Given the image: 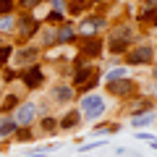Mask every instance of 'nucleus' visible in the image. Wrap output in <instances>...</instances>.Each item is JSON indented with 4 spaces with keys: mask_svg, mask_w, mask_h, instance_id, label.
Instances as JSON below:
<instances>
[{
    "mask_svg": "<svg viewBox=\"0 0 157 157\" xmlns=\"http://www.w3.org/2000/svg\"><path fill=\"white\" fill-rule=\"evenodd\" d=\"M105 92L118 97V100H134V97H139V84L128 76V78H118V81L105 84Z\"/></svg>",
    "mask_w": 157,
    "mask_h": 157,
    "instance_id": "nucleus-3",
    "label": "nucleus"
},
{
    "mask_svg": "<svg viewBox=\"0 0 157 157\" xmlns=\"http://www.w3.org/2000/svg\"><path fill=\"white\" fill-rule=\"evenodd\" d=\"M55 37H58V45H71V42H76V39H78V32H76L73 24H66V21H63L60 26L55 29Z\"/></svg>",
    "mask_w": 157,
    "mask_h": 157,
    "instance_id": "nucleus-13",
    "label": "nucleus"
},
{
    "mask_svg": "<svg viewBox=\"0 0 157 157\" xmlns=\"http://www.w3.org/2000/svg\"><path fill=\"white\" fill-rule=\"evenodd\" d=\"M18 131V126L13 123V118H0V139H8Z\"/></svg>",
    "mask_w": 157,
    "mask_h": 157,
    "instance_id": "nucleus-22",
    "label": "nucleus"
},
{
    "mask_svg": "<svg viewBox=\"0 0 157 157\" xmlns=\"http://www.w3.org/2000/svg\"><path fill=\"white\" fill-rule=\"evenodd\" d=\"M155 16H157V3L155 0H141L139 21H155Z\"/></svg>",
    "mask_w": 157,
    "mask_h": 157,
    "instance_id": "nucleus-19",
    "label": "nucleus"
},
{
    "mask_svg": "<svg viewBox=\"0 0 157 157\" xmlns=\"http://www.w3.org/2000/svg\"><path fill=\"white\" fill-rule=\"evenodd\" d=\"M73 97H76V92H73L71 84L58 81V84L50 86V102H52V105H71Z\"/></svg>",
    "mask_w": 157,
    "mask_h": 157,
    "instance_id": "nucleus-11",
    "label": "nucleus"
},
{
    "mask_svg": "<svg viewBox=\"0 0 157 157\" xmlns=\"http://www.w3.org/2000/svg\"><path fill=\"white\" fill-rule=\"evenodd\" d=\"M39 52H42V47H37V45H24L18 52H13L11 55V60L18 66V71L21 68H29V66H34V63L39 60Z\"/></svg>",
    "mask_w": 157,
    "mask_h": 157,
    "instance_id": "nucleus-9",
    "label": "nucleus"
},
{
    "mask_svg": "<svg viewBox=\"0 0 157 157\" xmlns=\"http://www.w3.org/2000/svg\"><path fill=\"white\" fill-rule=\"evenodd\" d=\"M149 144H152V149H157V139H155V136L149 139Z\"/></svg>",
    "mask_w": 157,
    "mask_h": 157,
    "instance_id": "nucleus-34",
    "label": "nucleus"
},
{
    "mask_svg": "<svg viewBox=\"0 0 157 157\" xmlns=\"http://www.w3.org/2000/svg\"><path fill=\"white\" fill-rule=\"evenodd\" d=\"M42 3H45V0H21V8L24 11H34V8L42 6Z\"/></svg>",
    "mask_w": 157,
    "mask_h": 157,
    "instance_id": "nucleus-31",
    "label": "nucleus"
},
{
    "mask_svg": "<svg viewBox=\"0 0 157 157\" xmlns=\"http://www.w3.org/2000/svg\"><path fill=\"white\" fill-rule=\"evenodd\" d=\"M16 29L21 32V42H29V39L42 29V21H39L32 11H24L21 18H16Z\"/></svg>",
    "mask_w": 157,
    "mask_h": 157,
    "instance_id": "nucleus-8",
    "label": "nucleus"
},
{
    "mask_svg": "<svg viewBox=\"0 0 157 157\" xmlns=\"http://www.w3.org/2000/svg\"><path fill=\"white\" fill-rule=\"evenodd\" d=\"M52 11H63L66 13V0H52Z\"/></svg>",
    "mask_w": 157,
    "mask_h": 157,
    "instance_id": "nucleus-33",
    "label": "nucleus"
},
{
    "mask_svg": "<svg viewBox=\"0 0 157 157\" xmlns=\"http://www.w3.org/2000/svg\"><path fill=\"white\" fill-rule=\"evenodd\" d=\"M21 97L18 92H8L6 97H3V102H0V115H8V113H13L18 105H21Z\"/></svg>",
    "mask_w": 157,
    "mask_h": 157,
    "instance_id": "nucleus-15",
    "label": "nucleus"
},
{
    "mask_svg": "<svg viewBox=\"0 0 157 157\" xmlns=\"http://www.w3.org/2000/svg\"><path fill=\"white\" fill-rule=\"evenodd\" d=\"M18 78H21V84H24L26 92H34V89H39V86L45 84L47 73L42 71L39 63H34V66H29V68H21V71H18Z\"/></svg>",
    "mask_w": 157,
    "mask_h": 157,
    "instance_id": "nucleus-6",
    "label": "nucleus"
},
{
    "mask_svg": "<svg viewBox=\"0 0 157 157\" xmlns=\"http://www.w3.org/2000/svg\"><path fill=\"white\" fill-rule=\"evenodd\" d=\"M136 100V97H134ZM152 107H155V100H144V97H139V100L134 102V105H131V113H147V110H152Z\"/></svg>",
    "mask_w": 157,
    "mask_h": 157,
    "instance_id": "nucleus-23",
    "label": "nucleus"
},
{
    "mask_svg": "<svg viewBox=\"0 0 157 157\" xmlns=\"http://www.w3.org/2000/svg\"><path fill=\"white\" fill-rule=\"evenodd\" d=\"M107 37H115V39H126V42H134L136 29H134V26H128V24H118V26H113L110 32H107Z\"/></svg>",
    "mask_w": 157,
    "mask_h": 157,
    "instance_id": "nucleus-16",
    "label": "nucleus"
},
{
    "mask_svg": "<svg viewBox=\"0 0 157 157\" xmlns=\"http://www.w3.org/2000/svg\"><path fill=\"white\" fill-rule=\"evenodd\" d=\"M128 66H118V68H110V71L105 73V84H110V81H118V78H128Z\"/></svg>",
    "mask_w": 157,
    "mask_h": 157,
    "instance_id": "nucleus-21",
    "label": "nucleus"
},
{
    "mask_svg": "<svg viewBox=\"0 0 157 157\" xmlns=\"http://www.w3.org/2000/svg\"><path fill=\"white\" fill-rule=\"evenodd\" d=\"M155 58H157V47H155Z\"/></svg>",
    "mask_w": 157,
    "mask_h": 157,
    "instance_id": "nucleus-37",
    "label": "nucleus"
},
{
    "mask_svg": "<svg viewBox=\"0 0 157 157\" xmlns=\"http://www.w3.org/2000/svg\"><path fill=\"white\" fill-rule=\"evenodd\" d=\"M157 121V115L152 110H147V113H136V115H131L128 118V123L134 126V128H147V126H152Z\"/></svg>",
    "mask_w": 157,
    "mask_h": 157,
    "instance_id": "nucleus-18",
    "label": "nucleus"
},
{
    "mask_svg": "<svg viewBox=\"0 0 157 157\" xmlns=\"http://www.w3.org/2000/svg\"><path fill=\"white\" fill-rule=\"evenodd\" d=\"M45 21H50V24H63V21H66V13H63V11H50L45 18H42V24H45Z\"/></svg>",
    "mask_w": 157,
    "mask_h": 157,
    "instance_id": "nucleus-28",
    "label": "nucleus"
},
{
    "mask_svg": "<svg viewBox=\"0 0 157 157\" xmlns=\"http://www.w3.org/2000/svg\"><path fill=\"white\" fill-rule=\"evenodd\" d=\"M105 110H107V102H105V97L97 94V92H86V94H81V100H78V113H81V118L89 121V123L100 121V118L105 115Z\"/></svg>",
    "mask_w": 157,
    "mask_h": 157,
    "instance_id": "nucleus-2",
    "label": "nucleus"
},
{
    "mask_svg": "<svg viewBox=\"0 0 157 157\" xmlns=\"http://www.w3.org/2000/svg\"><path fill=\"white\" fill-rule=\"evenodd\" d=\"M16 11V0H0V16H11Z\"/></svg>",
    "mask_w": 157,
    "mask_h": 157,
    "instance_id": "nucleus-29",
    "label": "nucleus"
},
{
    "mask_svg": "<svg viewBox=\"0 0 157 157\" xmlns=\"http://www.w3.org/2000/svg\"><path fill=\"white\" fill-rule=\"evenodd\" d=\"M131 157H141V155H131Z\"/></svg>",
    "mask_w": 157,
    "mask_h": 157,
    "instance_id": "nucleus-36",
    "label": "nucleus"
},
{
    "mask_svg": "<svg viewBox=\"0 0 157 157\" xmlns=\"http://www.w3.org/2000/svg\"><path fill=\"white\" fill-rule=\"evenodd\" d=\"M152 78H155V81H157V66L152 68Z\"/></svg>",
    "mask_w": 157,
    "mask_h": 157,
    "instance_id": "nucleus-35",
    "label": "nucleus"
},
{
    "mask_svg": "<svg viewBox=\"0 0 157 157\" xmlns=\"http://www.w3.org/2000/svg\"><path fill=\"white\" fill-rule=\"evenodd\" d=\"M39 42H42V47H47V50H50V47H55V45H58L55 29H42V39H39Z\"/></svg>",
    "mask_w": 157,
    "mask_h": 157,
    "instance_id": "nucleus-24",
    "label": "nucleus"
},
{
    "mask_svg": "<svg viewBox=\"0 0 157 157\" xmlns=\"http://www.w3.org/2000/svg\"><path fill=\"white\" fill-rule=\"evenodd\" d=\"M13 136H16V141H18V144H29V141H34V139H37V136H34V131H32V126H29V128H18Z\"/></svg>",
    "mask_w": 157,
    "mask_h": 157,
    "instance_id": "nucleus-25",
    "label": "nucleus"
},
{
    "mask_svg": "<svg viewBox=\"0 0 157 157\" xmlns=\"http://www.w3.org/2000/svg\"><path fill=\"white\" fill-rule=\"evenodd\" d=\"M123 60H126V66H152V63H155V47H152L149 42L136 45L123 55Z\"/></svg>",
    "mask_w": 157,
    "mask_h": 157,
    "instance_id": "nucleus-4",
    "label": "nucleus"
},
{
    "mask_svg": "<svg viewBox=\"0 0 157 157\" xmlns=\"http://www.w3.org/2000/svg\"><path fill=\"white\" fill-rule=\"evenodd\" d=\"M78 55L84 58H100L105 52V39L102 37H78Z\"/></svg>",
    "mask_w": 157,
    "mask_h": 157,
    "instance_id": "nucleus-10",
    "label": "nucleus"
},
{
    "mask_svg": "<svg viewBox=\"0 0 157 157\" xmlns=\"http://www.w3.org/2000/svg\"><path fill=\"white\" fill-rule=\"evenodd\" d=\"M121 131V123H100L94 126V134H118Z\"/></svg>",
    "mask_w": 157,
    "mask_h": 157,
    "instance_id": "nucleus-27",
    "label": "nucleus"
},
{
    "mask_svg": "<svg viewBox=\"0 0 157 157\" xmlns=\"http://www.w3.org/2000/svg\"><path fill=\"white\" fill-rule=\"evenodd\" d=\"M37 115H39V105L32 102V100H24L21 105L13 110V123H16L18 128H29V126L37 121Z\"/></svg>",
    "mask_w": 157,
    "mask_h": 157,
    "instance_id": "nucleus-5",
    "label": "nucleus"
},
{
    "mask_svg": "<svg viewBox=\"0 0 157 157\" xmlns=\"http://www.w3.org/2000/svg\"><path fill=\"white\" fill-rule=\"evenodd\" d=\"M39 131L47 134V136H52L58 131V118L55 115H42V118H39Z\"/></svg>",
    "mask_w": 157,
    "mask_h": 157,
    "instance_id": "nucleus-20",
    "label": "nucleus"
},
{
    "mask_svg": "<svg viewBox=\"0 0 157 157\" xmlns=\"http://www.w3.org/2000/svg\"><path fill=\"white\" fill-rule=\"evenodd\" d=\"M16 29V18L13 16H0V34H11Z\"/></svg>",
    "mask_w": 157,
    "mask_h": 157,
    "instance_id": "nucleus-26",
    "label": "nucleus"
},
{
    "mask_svg": "<svg viewBox=\"0 0 157 157\" xmlns=\"http://www.w3.org/2000/svg\"><path fill=\"white\" fill-rule=\"evenodd\" d=\"M102 29H107V18L86 13V16H81V21H78L76 32H78V37H100Z\"/></svg>",
    "mask_w": 157,
    "mask_h": 157,
    "instance_id": "nucleus-7",
    "label": "nucleus"
},
{
    "mask_svg": "<svg viewBox=\"0 0 157 157\" xmlns=\"http://www.w3.org/2000/svg\"><path fill=\"white\" fill-rule=\"evenodd\" d=\"M66 3H68V0H66Z\"/></svg>",
    "mask_w": 157,
    "mask_h": 157,
    "instance_id": "nucleus-38",
    "label": "nucleus"
},
{
    "mask_svg": "<svg viewBox=\"0 0 157 157\" xmlns=\"http://www.w3.org/2000/svg\"><path fill=\"white\" fill-rule=\"evenodd\" d=\"M107 144V139L105 141H92V144H81V152H92V149H97V147H105Z\"/></svg>",
    "mask_w": 157,
    "mask_h": 157,
    "instance_id": "nucleus-32",
    "label": "nucleus"
},
{
    "mask_svg": "<svg viewBox=\"0 0 157 157\" xmlns=\"http://www.w3.org/2000/svg\"><path fill=\"white\" fill-rule=\"evenodd\" d=\"M11 55H13V47L11 45H0V66H6V63L11 60Z\"/></svg>",
    "mask_w": 157,
    "mask_h": 157,
    "instance_id": "nucleus-30",
    "label": "nucleus"
},
{
    "mask_svg": "<svg viewBox=\"0 0 157 157\" xmlns=\"http://www.w3.org/2000/svg\"><path fill=\"white\" fill-rule=\"evenodd\" d=\"M81 113H78V107H71V110H66L60 118H58V131H73L81 126Z\"/></svg>",
    "mask_w": 157,
    "mask_h": 157,
    "instance_id": "nucleus-12",
    "label": "nucleus"
},
{
    "mask_svg": "<svg viewBox=\"0 0 157 157\" xmlns=\"http://www.w3.org/2000/svg\"><path fill=\"white\" fill-rule=\"evenodd\" d=\"M89 0H68L66 3V13L68 16H76V18H81V16H86V11H89Z\"/></svg>",
    "mask_w": 157,
    "mask_h": 157,
    "instance_id": "nucleus-17",
    "label": "nucleus"
},
{
    "mask_svg": "<svg viewBox=\"0 0 157 157\" xmlns=\"http://www.w3.org/2000/svg\"><path fill=\"white\" fill-rule=\"evenodd\" d=\"M105 50L110 52V55H126V52L131 50V42L115 39V37H105Z\"/></svg>",
    "mask_w": 157,
    "mask_h": 157,
    "instance_id": "nucleus-14",
    "label": "nucleus"
},
{
    "mask_svg": "<svg viewBox=\"0 0 157 157\" xmlns=\"http://www.w3.org/2000/svg\"><path fill=\"white\" fill-rule=\"evenodd\" d=\"M100 68L94 66V63H81V66L73 68V92H81V94H86V92H92L97 84H100Z\"/></svg>",
    "mask_w": 157,
    "mask_h": 157,
    "instance_id": "nucleus-1",
    "label": "nucleus"
}]
</instances>
